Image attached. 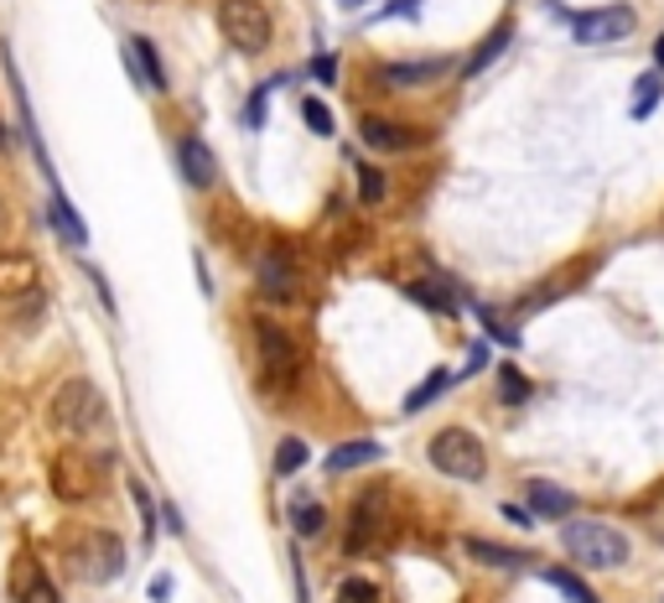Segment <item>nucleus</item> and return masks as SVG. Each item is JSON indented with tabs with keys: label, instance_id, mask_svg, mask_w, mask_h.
I'll use <instances>...</instances> for the list:
<instances>
[{
	"label": "nucleus",
	"instance_id": "nucleus-14",
	"mask_svg": "<svg viewBox=\"0 0 664 603\" xmlns=\"http://www.w3.org/2000/svg\"><path fill=\"white\" fill-rule=\"evenodd\" d=\"M358 136H364V146H369V151H411L415 141H421V130H411V125H394V121H364V130H358Z\"/></svg>",
	"mask_w": 664,
	"mask_h": 603
},
{
	"label": "nucleus",
	"instance_id": "nucleus-11",
	"mask_svg": "<svg viewBox=\"0 0 664 603\" xmlns=\"http://www.w3.org/2000/svg\"><path fill=\"white\" fill-rule=\"evenodd\" d=\"M457 62L451 58H421V62H390L385 68V83L390 89H421V83H436V79H447Z\"/></svg>",
	"mask_w": 664,
	"mask_h": 603
},
{
	"label": "nucleus",
	"instance_id": "nucleus-38",
	"mask_svg": "<svg viewBox=\"0 0 664 603\" xmlns=\"http://www.w3.org/2000/svg\"><path fill=\"white\" fill-rule=\"evenodd\" d=\"M504 515H508L514 525H535V515H529L525 504H504Z\"/></svg>",
	"mask_w": 664,
	"mask_h": 603
},
{
	"label": "nucleus",
	"instance_id": "nucleus-32",
	"mask_svg": "<svg viewBox=\"0 0 664 603\" xmlns=\"http://www.w3.org/2000/svg\"><path fill=\"white\" fill-rule=\"evenodd\" d=\"M343 603H379V588L364 583V578H353V583H343Z\"/></svg>",
	"mask_w": 664,
	"mask_h": 603
},
{
	"label": "nucleus",
	"instance_id": "nucleus-34",
	"mask_svg": "<svg viewBox=\"0 0 664 603\" xmlns=\"http://www.w3.org/2000/svg\"><path fill=\"white\" fill-rule=\"evenodd\" d=\"M271 89H275V83H260V89H254L250 115H244V121H250V125H265V100H271Z\"/></svg>",
	"mask_w": 664,
	"mask_h": 603
},
{
	"label": "nucleus",
	"instance_id": "nucleus-30",
	"mask_svg": "<svg viewBox=\"0 0 664 603\" xmlns=\"http://www.w3.org/2000/svg\"><path fill=\"white\" fill-rule=\"evenodd\" d=\"M358 178H364V182H358V198H364V203H379V198H385V172H374V167H364Z\"/></svg>",
	"mask_w": 664,
	"mask_h": 603
},
{
	"label": "nucleus",
	"instance_id": "nucleus-35",
	"mask_svg": "<svg viewBox=\"0 0 664 603\" xmlns=\"http://www.w3.org/2000/svg\"><path fill=\"white\" fill-rule=\"evenodd\" d=\"M478 318H483V328H489V333H493V339H499V343H519V339H514V328H504V322L493 318L489 307H478Z\"/></svg>",
	"mask_w": 664,
	"mask_h": 603
},
{
	"label": "nucleus",
	"instance_id": "nucleus-26",
	"mask_svg": "<svg viewBox=\"0 0 664 603\" xmlns=\"http://www.w3.org/2000/svg\"><path fill=\"white\" fill-rule=\"evenodd\" d=\"M508 37H514V26H508V21H504V26H499V32H493V37L483 42V47H478V53H472V58H468V73H483V68H489V62H493V58H499V53H504V47H508Z\"/></svg>",
	"mask_w": 664,
	"mask_h": 603
},
{
	"label": "nucleus",
	"instance_id": "nucleus-15",
	"mask_svg": "<svg viewBox=\"0 0 664 603\" xmlns=\"http://www.w3.org/2000/svg\"><path fill=\"white\" fill-rule=\"evenodd\" d=\"M16 603H58V588L42 572L37 557H21L16 562Z\"/></svg>",
	"mask_w": 664,
	"mask_h": 603
},
{
	"label": "nucleus",
	"instance_id": "nucleus-21",
	"mask_svg": "<svg viewBox=\"0 0 664 603\" xmlns=\"http://www.w3.org/2000/svg\"><path fill=\"white\" fill-rule=\"evenodd\" d=\"M540 578H546L550 588H561L571 603H597V593H592V588H586L576 572H566V567H540Z\"/></svg>",
	"mask_w": 664,
	"mask_h": 603
},
{
	"label": "nucleus",
	"instance_id": "nucleus-4",
	"mask_svg": "<svg viewBox=\"0 0 664 603\" xmlns=\"http://www.w3.org/2000/svg\"><path fill=\"white\" fill-rule=\"evenodd\" d=\"M431 468H442L447 479L478 483L489 474V453H483V443L472 437L468 426H447V432L431 437Z\"/></svg>",
	"mask_w": 664,
	"mask_h": 603
},
{
	"label": "nucleus",
	"instance_id": "nucleus-24",
	"mask_svg": "<svg viewBox=\"0 0 664 603\" xmlns=\"http://www.w3.org/2000/svg\"><path fill=\"white\" fill-rule=\"evenodd\" d=\"M660 94H664V73H644V79L633 83V121H649Z\"/></svg>",
	"mask_w": 664,
	"mask_h": 603
},
{
	"label": "nucleus",
	"instance_id": "nucleus-40",
	"mask_svg": "<svg viewBox=\"0 0 664 603\" xmlns=\"http://www.w3.org/2000/svg\"><path fill=\"white\" fill-rule=\"evenodd\" d=\"M337 5H348V11H353V5H364V0H337Z\"/></svg>",
	"mask_w": 664,
	"mask_h": 603
},
{
	"label": "nucleus",
	"instance_id": "nucleus-33",
	"mask_svg": "<svg viewBox=\"0 0 664 603\" xmlns=\"http://www.w3.org/2000/svg\"><path fill=\"white\" fill-rule=\"evenodd\" d=\"M421 5H426V0H390V5H385V11H374V21H390V16H415V11H421Z\"/></svg>",
	"mask_w": 664,
	"mask_h": 603
},
{
	"label": "nucleus",
	"instance_id": "nucleus-17",
	"mask_svg": "<svg viewBox=\"0 0 664 603\" xmlns=\"http://www.w3.org/2000/svg\"><path fill=\"white\" fill-rule=\"evenodd\" d=\"M529 510L540 515V521H566L571 510H576V500H571L561 483H546V479H535L529 483Z\"/></svg>",
	"mask_w": 664,
	"mask_h": 603
},
{
	"label": "nucleus",
	"instance_id": "nucleus-25",
	"mask_svg": "<svg viewBox=\"0 0 664 603\" xmlns=\"http://www.w3.org/2000/svg\"><path fill=\"white\" fill-rule=\"evenodd\" d=\"M130 494H136V510H140V542H146V551H151V542H157V500L146 494V483L130 479Z\"/></svg>",
	"mask_w": 664,
	"mask_h": 603
},
{
	"label": "nucleus",
	"instance_id": "nucleus-39",
	"mask_svg": "<svg viewBox=\"0 0 664 603\" xmlns=\"http://www.w3.org/2000/svg\"><path fill=\"white\" fill-rule=\"evenodd\" d=\"M654 62H660V68H664V37L654 42Z\"/></svg>",
	"mask_w": 664,
	"mask_h": 603
},
{
	"label": "nucleus",
	"instance_id": "nucleus-2",
	"mask_svg": "<svg viewBox=\"0 0 664 603\" xmlns=\"http://www.w3.org/2000/svg\"><path fill=\"white\" fill-rule=\"evenodd\" d=\"M561 546L571 551V562L592 567V572H613L633 551L623 531H613L607 521H561Z\"/></svg>",
	"mask_w": 664,
	"mask_h": 603
},
{
	"label": "nucleus",
	"instance_id": "nucleus-18",
	"mask_svg": "<svg viewBox=\"0 0 664 603\" xmlns=\"http://www.w3.org/2000/svg\"><path fill=\"white\" fill-rule=\"evenodd\" d=\"M21 292H37V261L32 255H0V297L11 302Z\"/></svg>",
	"mask_w": 664,
	"mask_h": 603
},
{
	"label": "nucleus",
	"instance_id": "nucleus-29",
	"mask_svg": "<svg viewBox=\"0 0 664 603\" xmlns=\"http://www.w3.org/2000/svg\"><path fill=\"white\" fill-rule=\"evenodd\" d=\"M301 121L312 125L317 136H332V130H337V125H332V110H328L322 100H307V104H301Z\"/></svg>",
	"mask_w": 664,
	"mask_h": 603
},
{
	"label": "nucleus",
	"instance_id": "nucleus-5",
	"mask_svg": "<svg viewBox=\"0 0 664 603\" xmlns=\"http://www.w3.org/2000/svg\"><path fill=\"white\" fill-rule=\"evenodd\" d=\"M73 567L83 583H115L125 572V542L115 531H83V536H73Z\"/></svg>",
	"mask_w": 664,
	"mask_h": 603
},
{
	"label": "nucleus",
	"instance_id": "nucleus-6",
	"mask_svg": "<svg viewBox=\"0 0 664 603\" xmlns=\"http://www.w3.org/2000/svg\"><path fill=\"white\" fill-rule=\"evenodd\" d=\"M5 58H0V68H5V83H11V104H16V125H21V141H26V151H32V161H37V172L47 178V187H58V172H53V157H47V146H42V125L37 115H32V94H26V79L16 73V58H11V47H0Z\"/></svg>",
	"mask_w": 664,
	"mask_h": 603
},
{
	"label": "nucleus",
	"instance_id": "nucleus-12",
	"mask_svg": "<svg viewBox=\"0 0 664 603\" xmlns=\"http://www.w3.org/2000/svg\"><path fill=\"white\" fill-rule=\"evenodd\" d=\"M94 468L83 458H58L53 463V489H58L62 500H89L94 494Z\"/></svg>",
	"mask_w": 664,
	"mask_h": 603
},
{
	"label": "nucleus",
	"instance_id": "nucleus-10",
	"mask_svg": "<svg viewBox=\"0 0 664 603\" xmlns=\"http://www.w3.org/2000/svg\"><path fill=\"white\" fill-rule=\"evenodd\" d=\"M260 292H265V302H275V307H286V302L296 297V271H291V261H286V250H271V255L260 261Z\"/></svg>",
	"mask_w": 664,
	"mask_h": 603
},
{
	"label": "nucleus",
	"instance_id": "nucleus-27",
	"mask_svg": "<svg viewBox=\"0 0 664 603\" xmlns=\"http://www.w3.org/2000/svg\"><path fill=\"white\" fill-rule=\"evenodd\" d=\"M301 463H307V443H301V437H281V447H275V474L291 479Z\"/></svg>",
	"mask_w": 664,
	"mask_h": 603
},
{
	"label": "nucleus",
	"instance_id": "nucleus-16",
	"mask_svg": "<svg viewBox=\"0 0 664 603\" xmlns=\"http://www.w3.org/2000/svg\"><path fill=\"white\" fill-rule=\"evenodd\" d=\"M125 58H130V68H136V83H146L151 94H161V89H167V68H161L157 47H151L146 37H130V42H125Z\"/></svg>",
	"mask_w": 664,
	"mask_h": 603
},
{
	"label": "nucleus",
	"instance_id": "nucleus-23",
	"mask_svg": "<svg viewBox=\"0 0 664 603\" xmlns=\"http://www.w3.org/2000/svg\"><path fill=\"white\" fill-rule=\"evenodd\" d=\"M411 297H415V302H426L431 312H457V307H462V302H457V292H451L447 282H415V286H411Z\"/></svg>",
	"mask_w": 664,
	"mask_h": 603
},
{
	"label": "nucleus",
	"instance_id": "nucleus-31",
	"mask_svg": "<svg viewBox=\"0 0 664 603\" xmlns=\"http://www.w3.org/2000/svg\"><path fill=\"white\" fill-rule=\"evenodd\" d=\"M499 385H504V401H525L529 396V380L519 369H499Z\"/></svg>",
	"mask_w": 664,
	"mask_h": 603
},
{
	"label": "nucleus",
	"instance_id": "nucleus-20",
	"mask_svg": "<svg viewBox=\"0 0 664 603\" xmlns=\"http://www.w3.org/2000/svg\"><path fill=\"white\" fill-rule=\"evenodd\" d=\"M462 551H468L472 562L504 567V572H519V567H525V551H514V546H493V542H478V536H468V542H462Z\"/></svg>",
	"mask_w": 664,
	"mask_h": 603
},
{
	"label": "nucleus",
	"instance_id": "nucleus-7",
	"mask_svg": "<svg viewBox=\"0 0 664 603\" xmlns=\"http://www.w3.org/2000/svg\"><path fill=\"white\" fill-rule=\"evenodd\" d=\"M639 26V16H633V5H603V11H586V16H576V42H586V47H607V42H623L628 32Z\"/></svg>",
	"mask_w": 664,
	"mask_h": 603
},
{
	"label": "nucleus",
	"instance_id": "nucleus-42",
	"mask_svg": "<svg viewBox=\"0 0 664 603\" xmlns=\"http://www.w3.org/2000/svg\"><path fill=\"white\" fill-rule=\"evenodd\" d=\"M0 146H5V136H0Z\"/></svg>",
	"mask_w": 664,
	"mask_h": 603
},
{
	"label": "nucleus",
	"instance_id": "nucleus-8",
	"mask_svg": "<svg viewBox=\"0 0 664 603\" xmlns=\"http://www.w3.org/2000/svg\"><path fill=\"white\" fill-rule=\"evenodd\" d=\"M254 339H260V364H265V380L271 385H286L296 375V343L275 328V322H254Z\"/></svg>",
	"mask_w": 664,
	"mask_h": 603
},
{
	"label": "nucleus",
	"instance_id": "nucleus-13",
	"mask_svg": "<svg viewBox=\"0 0 664 603\" xmlns=\"http://www.w3.org/2000/svg\"><path fill=\"white\" fill-rule=\"evenodd\" d=\"M53 198H47V214H53V229H58L62 240L73 244V250H83L89 244V224L79 219V208H73V198L62 193V187H47Z\"/></svg>",
	"mask_w": 664,
	"mask_h": 603
},
{
	"label": "nucleus",
	"instance_id": "nucleus-22",
	"mask_svg": "<svg viewBox=\"0 0 664 603\" xmlns=\"http://www.w3.org/2000/svg\"><path fill=\"white\" fill-rule=\"evenodd\" d=\"M447 385H451V369H431L426 380H421V385L411 390V396H405V411H411V417H415V411H426V406L436 401V396H442Z\"/></svg>",
	"mask_w": 664,
	"mask_h": 603
},
{
	"label": "nucleus",
	"instance_id": "nucleus-36",
	"mask_svg": "<svg viewBox=\"0 0 664 603\" xmlns=\"http://www.w3.org/2000/svg\"><path fill=\"white\" fill-rule=\"evenodd\" d=\"M312 79L317 83H337V58H312Z\"/></svg>",
	"mask_w": 664,
	"mask_h": 603
},
{
	"label": "nucleus",
	"instance_id": "nucleus-28",
	"mask_svg": "<svg viewBox=\"0 0 664 603\" xmlns=\"http://www.w3.org/2000/svg\"><path fill=\"white\" fill-rule=\"evenodd\" d=\"M291 525H296V536H317V531L328 525V515H322V504L317 500H301L291 510Z\"/></svg>",
	"mask_w": 664,
	"mask_h": 603
},
{
	"label": "nucleus",
	"instance_id": "nucleus-3",
	"mask_svg": "<svg viewBox=\"0 0 664 603\" xmlns=\"http://www.w3.org/2000/svg\"><path fill=\"white\" fill-rule=\"evenodd\" d=\"M218 32H224V42H229L234 53L254 58V53L271 47L275 21H271V11H265V0H218Z\"/></svg>",
	"mask_w": 664,
	"mask_h": 603
},
{
	"label": "nucleus",
	"instance_id": "nucleus-37",
	"mask_svg": "<svg viewBox=\"0 0 664 603\" xmlns=\"http://www.w3.org/2000/svg\"><path fill=\"white\" fill-rule=\"evenodd\" d=\"M172 599V578L161 572V578H151V603H167Z\"/></svg>",
	"mask_w": 664,
	"mask_h": 603
},
{
	"label": "nucleus",
	"instance_id": "nucleus-41",
	"mask_svg": "<svg viewBox=\"0 0 664 603\" xmlns=\"http://www.w3.org/2000/svg\"><path fill=\"white\" fill-rule=\"evenodd\" d=\"M0 229H5V203H0Z\"/></svg>",
	"mask_w": 664,
	"mask_h": 603
},
{
	"label": "nucleus",
	"instance_id": "nucleus-19",
	"mask_svg": "<svg viewBox=\"0 0 664 603\" xmlns=\"http://www.w3.org/2000/svg\"><path fill=\"white\" fill-rule=\"evenodd\" d=\"M385 458V447L369 443V437H358V443H337L328 453V474H353V468H369V463Z\"/></svg>",
	"mask_w": 664,
	"mask_h": 603
},
{
	"label": "nucleus",
	"instance_id": "nucleus-1",
	"mask_svg": "<svg viewBox=\"0 0 664 603\" xmlns=\"http://www.w3.org/2000/svg\"><path fill=\"white\" fill-rule=\"evenodd\" d=\"M110 401H104V390L94 380H68L53 396V426H58L62 437H73V443H89V437H104L110 432Z\"/></svg>",
	"mask_w": 664,
	"mask_h": 603
},
{
	"label": "nucleus",
	"instance_id": "nucleus-9",
	"mask_svg": "<svg viewBox=\"0 0 664 603\" xmlns=\"http://www.w3.org/2000/svg\"><path fill=\"white\" fill-rule=\"evenodd\" d=\"M176 167H182L187 187H214L218 182V157L208 151L203 136H182V141H176Z\"/></svg>",
	"mask_w": 664,
	"mask_h": 603
}]
</instances>
